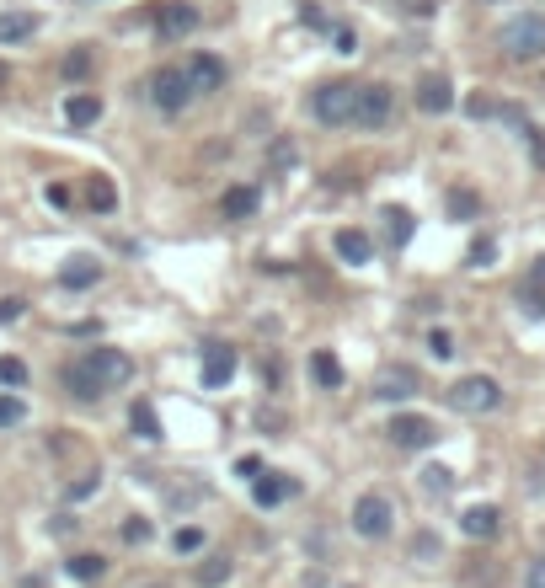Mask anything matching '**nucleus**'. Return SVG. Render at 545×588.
<instances>
[{
	"instance_id": "36",
	"label": "nucleus",
	"mask_w": 545,
	"mask_h": 588,
	"mask_svg": "<svg viewBox=\"0 0 545 588\" xmlns=\"http://www.w3.org/2000/svg\"><path fill=\"white\" fill-rule=\"evenodd\" d=\"M0 385L22 391V385H27V364H22V359H11V353H0Z\"/></svg>"
},
{
	"instance_id": "12",
	"label": "nucleus",
	"mask_w": 545,
	"mask_h": 588,
	"mask_svg": "<svg viewBox=\"0 0 545 588\" xmlns=\"http://www.w3.org/2000/svg\"><path fill=\"white\" fill-rule=\"evenodd\" d=\"M412 97H417V113H433V118H444L449 107H455V81L439 70H428V75H417V86H412Z\"/></svg>"
},
{
	"instance_id": "27",
	"label": "nucleus",
	"mask_w": 545,
	"mask_h": 588,
	"mask_svg": "<svg viewBox=\"0 0 545 588\" xmlns=\"http://www.w3.org/2000/svg\"><path fill=\"white\" fill-rule=\"evenodd\" d=\"M439 556H444V540L433 535V530H417V535H412V562L433 567V562H439Z\"/></svg>"
},
{
	"instance_id": "10",
	"label": "nucleus",
	"mask_w": 545,
	"mask_h": 588,
	"mask_svg": "<svg viewBox=\"0 0 545 588\" xmlns=\"http://www.w3.org/2000/svg\"><path fill=\"white\" fill-rule=\"evenodd\" d=\"M396 118V86H385V81H369L364 91H358V123L353 129H385V123Z\"/></svg>"
},
{
	"instance_id": "13",
	"label": "nucleus",
	"mask_w": 545,
	"mask_h": 588,
	"mask_svg": "<svg viewBox=\"0 0 545 588\" xmlns=\"http://www.w3.org/2000/svg\"><path fill=\"white\" fill-rule=\"evenodd\" d=\"M182 70H188V81H193L198 97H214V91H225V81H230L225 59H220V54H209V49H198Z\"/></svg>"
},
{
	"instance_id": "25",
	"label": "nucleus",
	"mask_w": 545,
	"mask_h": 588,
	"mask_svg": "<svg viewBox=\"0 0 545 588\" xmlns=\"http://www.w3.org/2000/svg\"><path fill=\"white\" fill-rule=\"evenodd\" d=\"M129 428H134V439H145V444L161 439V417H155L150 401H134V407H129Z\"/></svg>"
},
{
	"instance_id": "20",
	"label": "nucleus",
	"mask_w": 545,
	"mask_h": 588,
	"mask_svg": "<svg viewBox=\"0 0 545 588\" xmlns=\"http://www.w3.org/2000/svg\"><path fill=\"white\" fill-rule=\"evenodd\" d=\"M59 380H65V391H70L75 401H102V396H107L102 385H97V375H91V369H86L81 359H70V364H65V375H59Z\"/></svg>"
},
{
	"instance_id": "48",
	"label": "nucleus",
	"mask_w": 545,
	"mask_h": 588,
	"mask_svg": "<svg viewBox=\"0 0 545 588\" xmlns=\"http://www.w3.org/2000/svg\"><path fill=\"white\" fill-rule=\"evenodd\" d=\"M49 204H54V209L70 204V188H65V182H54V188H49Z\"/></svg>"
},
{
	"instance_id": "15",
	"label": "nucleus",
	"mask_w": 545,
	"mask_h": 588,
	"mask_svg": "<svg viewBox=\"0 0 545 588\" xmlns=\"http://www.w3.org/2000/svg\"><path fill=\"white\" fill-rule=\"evenodd\" d=\"M332 246H337V257L348 262V268H369V262H375V241H369L358 225H342L332 236Z\"/></svg>"
},
{
	"instance_id": "34",
	"label": "nucleus",
	"mask_w": 545,
	"mask_h": 588,
	"mask_svg": "<svg viewBox=\"0 0 545 588\" xmlns=\"http://www.w3.org/2000/svg\"><path fill=\"white\" fill-rule=\"evenodd\" d=\"M465 262H471V268H492V262H497V241L492 236H476L471 252H465Z\"/></svg>"
},
{
	"instance_id": "26",
	"label": "nucleus",
	"mask_w": 545,
	"mask_h": 588,
	"mask_svg": "<svg viewBox=\"0 0 545 588\" xmlns=\"http://www.w3.org/2000/svg\"><path fill=\"white\" fill-rule=\"evenodd\" d=\"M65 572L75 583H97L102 572H107V556H97V551H75L70 562H65Z\"/></svg>"
},
{
	"instance_id": "41",
	"label": "nucleus",
	"mask_w": 545,
	"mask_h": 588,
	"mask_svg": "<svg viewBox=\"0 0 545 588\" xmlns=\"http://www.w3.org/2000/svg\"><path fill=\"white\" fill-rule=\"evenodd\" d=\"M300 161V150H294V139H278L273 145V166H294Z\"/></svg>"
},
{
	"instance_id": "7",
	"label": "nucleus",
	"mask_w": 545,
	"mask_h": 588,
	"mask_svg": "<svg viewBox=\"0 0 545 588\" xmlns=\"http://www.w3.org/2000/svg\"><path fill=\"white\" fill-rule=\"evenodd\" d=\"M198 22H204V11H198L193 0H155V38H161V43L193 38Z\"/></svg>"
},
{
	"instance_id": "19",
	"label": "nucleus",
	"mask_w": 545,
	"mask_h": 588,
	"mask_svg": "<svg viewBox=\"0 0 545 588\" xmlns=\"http://www.w3.org/2000/svg\"><path fill=\"white\" fill-rule=\"evenodd\" d=\"M81 198H86L91 214H113L118 209V188H113V177H102V172H91L81 182Z\"/></svg>"
},
{
	"instance_id": "22",
	"label": "nucleus",
	"mask_w": 545,
	"mask_h": 588,
	"mask_svg": "<svg viewBox=\"0 0 545 588\" xmlns=\"http://www.w3.org/2000/svg\"><path fill=\"white\" fill-rule=\"evenodd\" d=\"M59 284H65V289H91V284H102V262H97V257H70L65 268H59Z\"/></svg>"
},
{
	"instance_id": "40",
	"label": "nucleus",
	"mask_w": 545,
	"mask_h": 588,
	"mask_svg": "<svg viewBox=\"0 0 545 588\" xmlns=\"http://www.w3.org/2000/svg\"><path fill=\"white\" fill-rule=\"evenodd\" d=\"M524 139H529V156H535V166H545V129H535V123H529Z\"/></svg>"
},
{
	"instance_id": "38",
	"label": "nucleus",
	"mask_w": 545,
	"mask_h": 588,
	"mask_svg": "<svg viewBox=\"0 0 545 588\" xmlns=\"http://www.w3.org/2000/svg\"><path fill=\"white\" fill-rule=\"evenodd\" d=\"M326 38H332V43H337V54H358V33H353V27H348V22H337V27H332V33H326Z\"/></svg>"
},
{
	"instance_id": "49",
	"label": "nucleus",
	"mask_w": 545,
	"mask_h": 588,
	"mask_svg": "<svg viewBox=\"0 0 545 588\" xmlns=\"http://www.w3.org/2000/svg\"><path fill=\"white\" fill-rule=\"evenodd\" d=\"M529 284H545V257H535V268H529Z\"/></svg>"
},
{
	"instance_id": "23",
	"label": "nucleus",
	"mask_w": 545,
	"mask_h": 588,
	"mask_svg": "<svg viewBox=\"0 0 545 588\" xmlns=\"http://www.w3.org/2000/svg\"><path fill=\"white\" fill-rule=\"evenodd\" d=\"M380 220H385V241H391L396 252H401V246L412 241V230H417L412 209H401V204H385V209H380Z\"/></svg>"
},
{
	"instance_id": "5",
	"label": "nucleus",
	"mask_w": 545,
	"mask_h": 588,
	"mask_svg": "<svg viewBox=\"0 0 545 588\" xmlns=\"http://www.w3.org/2000/svg\"><path fill=\"white\" fill-rule=\"evenodd\" d=\"M396 530V503L385 492H358L353 503V535L358 540H385Z\"/></svg>"
},
{
	"instance_id": "2",
	"label": "nucleus",
	"mask_w": 545,
	"mask_h": 588,
	"mask_svg": "<svg viewBox=\"0 0 545 588\" xmlns=\"http://www.w3.org/2000/svg\"><path fill=\"white\" fill-rule=\"evenodd\" d=\"M358 81H326L310 91V113H316L321 129H353L358 123Z\"/></svg>"
},
{
	"instance_id": "46",
	"label": "nucleus",
	"mask_w": 545,
	"mask_h": 588,
	"mask_svg": "<svg viewBox=\"0 0 545 588\" xmlns=\"http://www.w3.org/2000/svg\"><path fill=\"white\" fill-rule=\"evenodd\" d=\"M97 487H102L97 476H86V482H75V487L65 492V498H70V503H86V498H91V492H97Z\"/></svg>"
},
{
	"instance_id": "45",
	"label": "nucleus",
	"mask_w": 545,
	"mask_h": 588,
	"mask_svg": "<svg viewBox=\"0 0 545 588\" xmlns=\"http://www.w3.org/2000/svg\"><path fill=\"white\" fill-rule=\"evenodd\" d=\"M524 588H545V556H535V562L524 567Z\"/></svg>"
},
{
	"instance_id": "4",
	"label": "nucleus",
	"mask_w": 545,
	"mask_h": 588,
	"mask_svg": "<svg viewBox=\"0 0 545 588\" xmlns=\"http://www.w3.org/2000/svg\"><path fill=\"white\" fill-rule=\"evenodd\" d=\"M449 407L471 412V417H487V412L503 407V385H497L492 375H460L455 385H449Z\"/></svg>"
},
{
	"instance_id": "21",
	"label": "nucleus",
	"mask_w": 545,
	"mask_h": 588,
	"mask_svg": "<svg viewBox=\"0 0 545 588\" xmlns=\"http://www.w3.org/2000/svg\"><path fill=\"white\" fill-rule=\"evenodd\" d=\"M38 33V17L33 11H0V49H17Z\"/></svg>"
},
{
	"instance_id": "11",
	"label": "nucleus",
	"mask_w": 545,
	"mask_h": 588,
	"mask_svg": "<svg viewBox=\"0 0 545 588\" xmlns=\"http://www.w3.org/2000/svg\"><path fill=\"white\" fill-rule=\"evenodd\" d=\"M417 391H423V385H417V369H407V364H380L375 369V380H369V396L375 401H412Z\"/></svg>"
},
{
	"instance_id": "24",
	"label": "nucleus",
	"mask_w": 545,
	"mask_h": 588,
	"mask_svg": "<svg viewBox=\"0 0 545 588\" xmlns=\"http://www.w3.org/2000/svg\"><path fill=\"white\" fill-rule=\"evenodd\" d=\"M310 380H316L321 391H337V385H342V364H337L332 348H316V353H310Z\"/></svg>"
},
{
	"instance_id": "32",
	"label": "nucleus",
	"mask_w": 545,
	"mask_h": 588,
	"mask_svg": "<svg viewBox=\"0 0 545 588\" xmlns=\"http://www.w3.org/2000/svg\"><path fill=\"white\" fill-rule=\"evenodd\" d=\"M22 423H27V401L6 391V396H0V433H6V428H22Z\"/></svg>"
},
{
	"instance_id": "29",
	"label": "nucleus",
	"mask_w": 545,
	"mask_h": 588,
	"mask_svg": "<svg viewBox=\"0 0 545 588\" xmlns=\"http://www.w3.org/2000/svg\"><path fill=\"white\" fill-rule=\"evenodd\" d=\"M423 343H428V353H433V359H439V364H449V359H455V332H449V327H428V337H423Z\"/></svg>"
},
{
	"instance_id": "17",
	"label": "nucleus",
	"mask_w": 545,
	"mask_h": 588,
	"mask_svg": "<svg viewBox=\"0 0 545 588\" xmlns=\"http://www.w3.org/2000/svg\"><path fill=\"white\" fill-rule=\"evenodd\" d=\"M97 118H102V97H97V91H70V97H65V123H70V129H91Z\"/></svg>"
},
{
	"instance_id": "43",
	"label": "nucleus",
	"mask_w": 545,
	"mask_h": 588,
	"mask_svg": "<svg viewBox=\"0 0 545 588\" xmlns=\"http://www.w3.org/2000/svg\"><path fill=\"white\" fill-rule=\"evenodd\" d=\"M465 113H471V118H492V113H497V102H492V97H481V91H476V97L465 102Z\"/></svg>"
},
{
	"instance_id": "44",
	"label": "nucleus",
	"mask_w": 545,
	"mask_h": 588,
	"mask_svg": "<svg viewBox=\"0 0 545 588\" xmlns=\"http://www.w3.org/2000/svg\"><path fill=\"white\" fill-rule=\"evenodd\" d=\"M236 476H241V482H257V476H262V460H257V455H241V460H236Z\"/></svg>"
},
{
	"instance_id": "31",
	"label": "nucleus",
	"mask_w": 545,
	"mask_h": 588,
	"mask_svg": "<svg viewBox=\"0 0 545 588\" xmlns=\"http://www.w3.org/2000/svg\"><path fill=\"white\" fill-rule=\"evenodd\" d=\"M91 65H97V59H91V49L81 43V49H70V54H65V65H59V70H65V81H86Z\"/></svg>"
},
{
	"instance_id": "30",
	"label": "nucleus",
	"mask_w": 545,
	"mask_h": 588,
	"mask_svg": "<svg viewBox=\"0 0 545 588\" xmlns=\"http://www.w3.org/2000/svg\"><path fill=\"white\" fill-rule=\"evenodd\" d=\"M449 214H455V220H476V214H481V193L455 188V193H449Z\"/></svg>"
},
{
	"instance_id": "35",
	"label": "nucleus",
	"mask_w": 545,
	"mask_h": 588,
	"mask_svg": "<svg viewBox=\"0 0 545 588\" xmlns=\"http://www.w3.org/2000/svg\"><path fill=\"white\" fill-rule=\"evenodd\" d=\"M171 546H177V556H193V551H204V530H198V524H182V530L171 535Z\"/></svg>"
},
{
	"instance_id": "50",
	"label": "nucleus",
	"mask_w": 545,
	"mask_h": 588,
	"mask_svg": "<svg viewBox=\"0 0 545 588\" xmlns=\"http://www.w3.org/2000/svg\"><path fill=\"white\" fill-rule=\"evenodd\" d=\"M6 81H11V75H6V65H0V86H6Z\"/></svg>"
},
{
	"instance_id": "42",
	"label": "nucleus",
	"mask_w": 545,
	"mask_h": 588,
	"mask_svg": "<svg viewBox=\"0 0 545 588\" xmlns=\"http://www.w3.org/2000/svg\"><path fill=\"white\" fill-rule=\"evenodd\" d=\"M519 300H524V316H545V294H540L535 284H529V289L519 294Z\"/></svg>"
},
{
	"instance_id": "33",
	"label": "nucleus",
	"mask_w": 545,
	"mask_h": 588,
	"mask_svg": "<svg viewBox=\"0 0 545 588\" xmlns=\"http://www.w3.org/2000/svg\"><path fill=\"white\" fill-rule=\"evenodd\" d=\"M449 487H455V476H449V466H428V471H423V492H428V498H444Z\"/></svg>"
},
{
	"instance_id": "14",
	"label": "nucleus",
	"mask_w": 545,
	"mask_h": 588,
	"mask_svg": "<svg viewBox=\"0 0 545 588\" xmlns=\"http://www.w3.org/2000/svg\"><path fill=\"white\" fill-rule=\"evenodd\" d=\"M460 535H471V540H497V535H503V508H497V503H471V508H460Z\"/></svg>"
},
{
	"instance_id": "47",
	"label": "nucleus",
	"mask_w": 545,
	"mask_h": 588,
	"mask_svg": "<svg viewBox=\"0 0 545 588\" xmlns=\"http://www.w3.org/2000/svg\"><path fill=\"white\" fill-rule=\"evenodd\" d=\"M123 540H134V546H139V540H150V524L145 519H129V524H123Z\"/></svg>"
},
{
	"instance_id": "1",
	"label": "nucleus",
	"mask_w": 545,
	"mask_h": 588,
	"mask_svg": "<svg viewBox=\"0 0 545 588\" xmlns=\"http://www.w3.org/2000/svg\"><path fill=\"white\" fill-rule=\"evenodd\" d=\"M497 49H503L513 65L545 59V11H513V17L497 27Z\"/></svg>"
},
{
	"instance_id": "18",
	"label": "nucleus",
	"mask_w": 545,
	"mask_h": 588,
	"mask_svg": "<svg viewBox=\"0 0 545 588\" xmlns=\"http://www.w3.org/2000/svg\"><path fill=\"white\" fill-rule=\"evenodd\" d=\"M257 204H262V193L252 188V182H236V188H225V198H220V214H225V220H252Z\"/></svg>"
},
{
	"instance_id": "28",
	"label": "nucleus",
	"mask_w": 545,
	"mask_h": 588,
	"mask_svg": "<svg viewBox=\"0 0 545 588\" xmlns=\"http://www.w3.org/2000/svg\"><path fill=\"white\" fill-rule=\"evenodd\" d=\"M230 572H236V562H230V556H209V562L198 567V583H204V588H220V583H230Z\"/></svg>"
},
{
	"instance_id": "6",
	"label": "nucleus",
	"mask_w": 545,
	"mask_h": 588,
	"mask_svg": "<svg viewBox=\"0 0 545 588\" xmlns=\"http://www.w3.org/2000/svg\"><path fill=\"white\" fill-rule=\"evenodd\" d=\"M81 364L97 375V385L102 391H118V385H129L134 380V359L123 348H113V343H97V348H86L81 353Z\"/></svg>"
},
{
	"instance_id": "16",
	"label": "nucleus",
	"mask_w": 545,
	"mask_h": 588,
	"mask_svg": "<svg viewBox=\"0 0 545 588\" xmlns=\"http://www.w3.org/2000/svg\"><path fill=\"white\" fill-rule=\"evenodd\" d=\"M294 492H300V482H294V476H284V471H262L257 482H252V503H257V508H278L284 498H294Z\"/></svg>"
},
{
	"instance_id": "3",
	"label": "nucleus",
	"mask_w": 545,
	"mask_h": 588,
	"mask_svg": "<svg viewBox=\"0 0 545 588\" xmlns=\"http://www.w3.org/2000/svg\"><path fill=\"white\" fill-rule=\"evenodd\" d=\"M145 91H150V102L161 107V113H188L193 97H198L193 81H188V70H182V65H161V70H150Z\"/></svg>"
},
{
	"instance_id": "51",
	"label": "nucleus",
	"mask_w": 545,
	"mask_h": 588,
	"mask_svg": "<svg viewBox=\"0 0 545 588\" xmlns=\"http://www.w3.org/2000/svg\"><path fill=\"white\" fill-rule=\"evenodd\" d=\"M145 588H171V583H145Z\"/></svg>"
},
{
	"instance_id": "39",
	"label": "nucleus",
	"mask_w": 545,
	"mask_h": 588,
	"mask_svg": "<svg viewBox=\"0 0 545 588\" xmlns=\"http://www.w3.org/2000/svg\"><path fill=\"white\" fill-rule=\"evenodd\" d=\"M22 311H27V300L6 294V300H0V327H6V321H22Z\"/></svg>"
},
{
	"instance_id": "8",
	"label": "nucleus",
	"mask_w": 545,
	"mask_h": 588,
	"mask_svg": "<svg viewBox=\"0 0 545 588\" xmlns=\"http://www.w3.org/2000/svg\"><path fill=\"white\" fill-rule=\"evenodd\" d=\"M236 369H241L236 343H225V337L204 343V353H198V375H204V391H225V385L236 380Z\"/></svg>"
},
{
	"instance_id": "37",
	"label": "nucleus",
	"mask_w": 545,
	"mask_h": 588,
	"mask_svg": "<svg viewBox=\"0 0 545 588\" xmlns=\"http://www.w3.org/2000/svg\"><path fill=\"white\" fill-rule=\"evenodd\" d=\"M492 118H497V123H508V129H519V134L529 129V118H524V107H519V102H497V113H492Z\"/></svg>"
},
{
	"instance_id": "9",
	"label": "nucleus",
	"mask_w": 545,
	"mask_h": 588,
	"mask_svg": "<svg viewBox=\"0 0 545 588\" xmlns=\"http://www.w3.org/2000/svg\"><path fill=\"white\" fill-rule=\"evenodd\" d=\"M385 439H391L396 450H428V444H439V423L423 412H396L391 423H385Z\"/></svg>"
}]
</instances>
